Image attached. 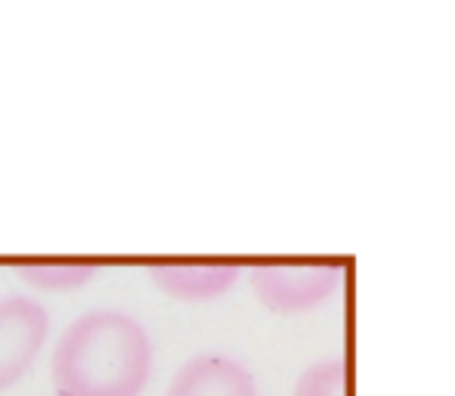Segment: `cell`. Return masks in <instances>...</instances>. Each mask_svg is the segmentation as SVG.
Wrapping results in <instances>:
<instances>
[{"mask_svg":"<svg viewBox=\"0 0 455 396\" xmlns=\"http://www.w3.org/2000/svg\"><path fill=\"white\" fill-rule=\"evenodd\" d=\"M149 372V335L118 310H93L75 319L53 350V387L60 396H140Z\"/></svg>","mask_w":455,"mask_h":396,"instance_id":"6da1fadb","label":"cell"},{"mask_svg":"<svg viewBox=\"0 0 455 396\" xmlns=\"http://www.w3.org/2000/svg\"><path fill=\"white\" fill-rule=\"evenodd\" d=\"M341 279L335 264H267L251 270V291L267 310L291 316L329 304L341 291Z\"/></svg>","mask_w":455,"mask_h":396,"instance_id":"7a4b0ae2","label":"cell"},{"mask_svg":"<svg viewBox=\"0 0 455 396\" xmlns=\"http://www.w3.org/2000/svg\"><path fill=\"white\" fill-rule=\"evenodd\" d=\"M50 319L37 300L25 295L0 297V391L12 387L47 341Z\"/></svg>","mask_w":455,"mask_h":396,"instance_id":"3957f363","label":"cell"},{"mask_svg":"<svg viewBox=\"0 0 455 396\" xmlns=\"http://www.w3.org/2000/svg\"><path fill=\"white\" fill-rule=\"evenodd\" d=\"M149 276L168 297L217 300L239 282L242 270L239 264H223V260H168V264H152Z\"/></svg>","mask_w":455,"mask_h":396,"instance_id":"277c9868","label":"cell"},{"mask_svg":"<svg viewBox=\"0 0 455 396\" xmlns=\"http://www.w3.org/2000/svg\"><path fill=\"white\" fill-rule=\"evenodd\" d=\"M168 396H260L254 375L233 356L202 353L174 375Z\"/></svg>","mask_w":455,"mask_h":396,"instance_id":"5b68a950","label":"cell"},{"mask_svg":"<svg viewBox=\"0 0 455 396\" xmlns=\"http://www.w3.org/2000/svg\"><path fill=\"white\" fill-rule=\"evenodd\" d=\"M96 270L100 266L91 260H31V264L19 266V276L44 291H68L91 282Z\"/></svg>","mask_w":455,"mask_h":396,"instance_id":"8992f818","label":"cell"},{"mask_svg":"<svg viewBox=\"0 0 455 396\" xmlns=\"http://www.w3.org/2000/svg\"><path fill=\"white\" fill-rule=\"evenodd\" d=\"M294 396H347V368L341 360H319L300 372Z\"/></svg>","mask_w":455,"mask_h":396,"instance_id":"52a82bcc","label":"cell"}]
</instances>
